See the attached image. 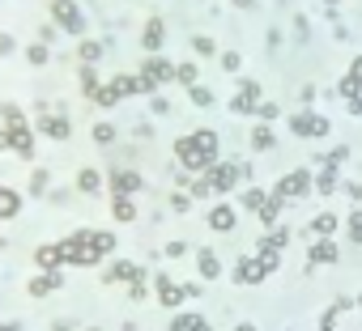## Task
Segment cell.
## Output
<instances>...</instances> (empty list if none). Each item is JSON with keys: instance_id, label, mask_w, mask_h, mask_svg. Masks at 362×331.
Wrapping results in <instances>:
<instances>
[{"instance_id": "obj_34", "label": "cell", "mask_w": 362, "mask_h": 331, "mask_svg": "<svg viewBox=\"0 0 362 331\" xmlns=\"http://www.w3.org/2000/svg\"><path fill=\"white\" fill-rule=\"evenodd\" d=\"M94 140H99V145H111V140H115V123H94Z\"/></svg>"}, {"instance_id": "obj_15", "label": "cell", "mask_w": 362, "mask_h": 331, "mask_svg": "<svg viewBox=\"0 0 362 331\" xmlns=\"http://www.w3.org/2000/svg\"><path fill=\"white\" fill-rule=\"evenodd\" d=\"M192 145H197L209 162H217V132L213 127H197V132H192Z\"/></svg>"}, {"instance_id": "obj_29", "label": "cell", "mask_w": 362, "mask_h": 331, "mask_svg": "<svg viewBox=\"0 0 362 331\" xmlns=\"http://www.w3.org/2000/svg\"><path fill=\"white\" fill-rule=\"evenodd\" d=\"M175 81H179V85H188V89L197 85V60H183V64H175Z\"/></svg>"}, {"instance_id": "obj_53", "label": "cell", "mask_w": 362, "mask_h": 331, "mask_svg": "<svg viewBox=\"0 0 362 331\" xmlns=\"http://www.w3.org/2000/svg\"><path fill=\"white\" fill-rule=\"evenodd\" d=\"M0 149H9V140H5V127H0Z\"/></svg>"}, {"instance_id": "obj_18", "label": "cell", "mask_w": 362, "mask_h": 331, "mask_svg": "<svg viewBox=\"0 0 362 331\" xmlns=\"http://www.w3.org/2000/svg\"><path fill=\"white\" fill-rule=\"evenodd\" d=\"M17 213H21V191L0 187V221H13Z\"/></svg>"}, {"instance_id": "obj_54", "label": "cell", "mask_w": 362, "mask_h": 331, "mask_svg": "<svg viewBox=\"0 0 362 331\" xmlns=\"http://www.w3.org/2000/svg\"><path fill=\"white\" fill-rule=\"evenodd\" d=\"M324 5H336V0H324Z\"/></svg>"}, {"instance_id": "obj_28", "label": "cell", "mask_w": 362, "mask_h": 331, "mask_svg": "<svg viewBox=\"0 0 362 331\" xmlns=\"http://www.w3.org/2000/svg\"><path fill=\"white\" fill-rule=\"evenodd\" d=\"M332 229H336V217L332 213H320L316 221H311V234H316V238H332Z\"/></svg>"}, {"instance_id": "obj_17", "label": "cell", "mask_w": 362, "mask_h": 331, "mask_svg": "<svg viewBox=\"0 0 362 331\" xmlns=\"http://www.w3.org/2000/svg\"><path fill=\"white\" fill-rule=\"evenodd\" d=\"M162 39H166V25H162L158 17H154V21H145V34H141V43H145V51H150V56H158Z\"/></svg>"}, {"instance_id": "obj_35", "label": "cell", "mask_w": 362, "mask_h": 331, "mask_svg": "<svg viewBox=\"0 0 362 331\" xmlns=\"http://www.w3.org/2000/svg\"><path fill=\"white\" fill-rule=\"evenodd\" d=\"M188 98L197 102V107H213V94H209L205 85H192V89H188Z\"/></svg>"}, {"instance_id": "obj_41", "label": "cell", "mask_w": 362, "mask_h": 331, "mask_svg": "<svg viewBox=\"0 0 362 331\" xmlns=\"http://www.w3.org/2000/svg\"><path fill=\"white\" fill-rule=\"evenodd\" d=\"M171 209H175V213H188V209H192V195L175 191V200H171Z\"/></svg>"}, {"instance_id": "obj_48", "label": "cell", "mask_w": 362, "mask_h": 331, "mask_svg": "<svg viewBox=\"0 0 362 331\" xmlns=\"http://www.w3.org/2000/svg\"><path fill=\"white\" fill-rule=\"evenodd\" d=\"M345 107H350V115H362V94H358V98H350Z\"/></svg>"}, {"instance_id": "obj_44", "label": "cell", "mask_w": 362, "mask_h": 331, "mask_svg": "<svg viewBox=\"0 0 362 331\" xmlns=\"http://www.w3.org/2000/svg\"><path fill=\"white\" fill-rule=\"evenodd\" d=\"M128 297H132V301H145V280H132V285H128Z\"/></svg>"}, {"instance_id": "obj_2", "label": "cell", "mask_w": 362, "mask_h": 331, "mask_svg": "<svg viewBox=\"0 0 362 331\" xmlns=\"http://www.w3.org/2000/svg\"><path fill=\"white\" fill-rule=\"evenodd\" d=\"M311 187H316V174H311V170H290V174H281V183L273 187V195L281 204H294V200L311 195Z\"/></svg>"}, {"instance_id": "obj_49", "label": "cell", "mask_w": 362, "mask_h": 331, "mask_svg": "<svg viewBox=\"0 0 362 331\" xmlns=\"http://www.w3.org/2000/svg\"><path fill=\"white\" fill-rule=\"evenodd\" d=\"M9 51H13V39H9V34H0V56H9Z\"/></svg>"}, {"instance_id": "obj_12", "label": "cell", "mask_w": 362, "mask_h": 331, "mask_svg": "<svg viewBox=\"0 0 362 331\" xmlns=\"http://www.w3.org/2000/svg\"><path fill=\"white\" fill-rule=\"evenodd\" d=\"M234 209H230V204H213V209H209V229H213V234H230V229H234Z\"/></svg>"}, {"instance_id": "obj_20", "label": "cell", "mask_w": 362, "mask_h": 331, "mask_svg": "<svg viewBox=\"0 0 362 331\" xmlns=\"http://www.w3.org/2000/svg\"><path fill=\"white\" fill-rule=\"evenodd\" d=\"M290 238H294V234H290L285 225H273L269 234L260 238V250H277V255H281V246H290Z\"/></svg>"}, {"instance_id": "obj_9", "label": "cell", "mask_w": 362, "mask_h": 331, "mask_svg": "<svg viewBox=\"0 0 362 331\" xmlns=\"http://www.w3.org/2000/svg\"><path fill=\"white\" fill-rule=\"evenodd\" d=\"M154 293H158V301H162V306H171V310L183 301V289H179L166 272H158V276H154Z\"/></svg>"}, {"instance_id": "obj_37", "label": "cell", "mask_w": 362, "mask_h": 331, "mask_svg": "<svg viewBox=\"0 0 362 331\" xmlns=\"http://www.w3.org/2000/svg\"><path fill=\"white\" fill-rule=\"evenodd\" d=\"M336 94H341V98H345V102H350V98H358V94H362V89H358V85H354V81H350V76H341V85H336Z\"/></svg>"}, {"instance_id": "obj_4", "label": "cell", "mask_w": 362, "mask_h": 331, "mask_svg": "<svg viewBox=\"0 0 362 331\" xmlns=\"http://www.w3.org/2000/svg\"><path fill=\"white\" fill-rule=\"evenodd\" d=\"M290 127H294V136H303V140H320V136L332 132V123L316 111H294L290 115Z\"/></svg>"}, {"instance_id": "obj_50", "label": "cell", "mask_w": 362, "mask_h": 331, "mask_svg": "<svg viewBox=\"0 0 362 331\" xmlns=\"http://www.w3.org/2000/svg\"><path fill=\"white\" fill-rule=\"evenodd\" d=\"M234 331H260V327H256V323H239Z\"/></svg>"}, {"instance_id": "obj_7", "label": "cell", "mask_w": 362, "mask_h": 331, "mask_svg": "<svg viewBox=\"0 0 362 331\" xmlns=\"http://www.w3.org/2000/svg\"><path fill=\"white\" fill-rule=\"evenodd\" d=\"M260 81H239V94L230 98V111H239V115H252V111H260Z\"/></svg>"}, {"instance_id": "obj_31", "label": "cell", "mask_w": 362, "mask_h": 331, "mask_svg": "<svg viewBox=\"0 0 362 331\" xmlns=\"http://www.w3.org/2000/svg\"><path fill=\"white\" fill-rule=\"evenodd\" d=\"M264 200H269V191H260V187H248V191H243V209L260 213V209H264Z\"/></svg>"}, {"instance_id": "obj_55", "label": "cell", "mask_w": 362, "mask_h": 331, "mask_svg": "<svg viewBox=\"0 0 362 331\" xmlns=\"http://www.w3.org/2000/svg\"><path fill=\"white\" fill-rule=\"evenodd\" d=\"M320 331H332V327H320Z\"/></svg>"}, {"instance_id": "obj_45", "label": "cell", "mask_w": 362, "mask_h": 331, "mask_svg": "<svg viewBox=\"0 0 362 331\" xmlns=\"http://www.w3.org/2000/svg\"><path fill=\"white\" fill-rule=\"evenodd\" d=\"M256 115H264V119H277V102H260V111Z\"/></svg>"}, {"instance_id": "obj_1", "label": "cell", "mask_w": 362, "mask_h": 331, "mask_svg": "<svg viewBox=\"0 0 362 331\" xmlns=\"http://www.w3.org/2000/svg\"><path fill=\"white\" fill-rule=\"evenodd\" d=\"M115 250V234H103V229H77L56 242V259L60 264H72V268H94L103 264L107 255Z\"/></svg>"}, {"instance_id": "obj_19", "label": "cell", "mask_w": 362, "mask_h": 331, "mask_svg": "<svg viewBox=\"0 0 362 331\" xmlns=\"http://www.w3.org/2000/svg\"><path fill=\"white\" fill-rule=\"evenodd\" d=\"M307 259L316 264V268H320V264H336V242H332V238H316V246H311Z\"/></svg>"}, {"instance_id": "obj_33", "label": "cell", "mask_w": 362, "mask_h": 331, "mask_svg": "<svg viewBox=\"0 0 362 331\" xmlns=\"http://www.w3.org/2000/svg\"><path fill=\"white\" fill-rule=\"evenodd\" d=\"M99 56H103V43H94V39H90V43H81V51H77V60H86V64H94Z\"/></svg>"}, {"instance_id": "obj_43", "label": "cell", "mask_w": 362, "mask_h": 331, "mask_svg": "<svg viewBox=\"0 0 362 331\" xmlns=\"http://www.w3.org/2000/svg\"><path fill=\"white\" fill-rule=\"evenodd\" d=\"M192 47H197L201 56H213V39H205V34H201V39H192Z\"/></svg>"}, {"instance_id": "obj_10", "label": "cell", "mask_w": 362, "mask_h": 331, "mask_svg": "<svg viewBox=\"0 0 362 331\" xmlns=\"http://www.w3.org/2000/svg\"><path fill=\"white\" fill-rule=\"evenodd\" d=\"M39 132H43V136H52V140H68V132H72V127H68V119H64V115H52V111L43 107Z\"/></svg>"}, {"instance_id": "obj_16", "label": "cell", "mask_w": 362, "mask_h": 331, "mask_svg": "<svg viewBox=\"0 0 362 331\" xmlns=\"http://www.w3.org/2000/svg\"><path fill=\"white\" fill-rule=\"evenodd\" d=\"M197 268H201V276H205V280H217V276H222V259H217V255H213L209 246H201V250H197Z\"/></svg>"}, {"instance_id": "obj_13", "label": "cell", "mask_w": 362, "mask_h": 331, "mask_svg": "<svg viewBox=\"0 0 362 331\" xmlns=\"http://www.w3.org/2000/svg\"><path fill=\"white\" fill-rule=\"evenodd\" d=\"M264 276H269V272H264L260 259H239L234 264V280H239V285H260Z\"/></svg>"}, {"instance_id": "obj_14", "label": "cell", "mask_w": 362, "mask_h": 331, "mask_svg": "<svg viewBox=\"0 0 362 331\" xmlns=\"http://www.w3.org/2000/svg\"><path fill=\"white\" fill-rule=\"evenodd\" d=\"M107 285H119V280H124V285H132V280H145V272L137 268V264H115V268H107Z\"/></svg>"}, {"instance_id": "obj_3", "label": "cell", "mask_w": 362, "mask_h": 331, "mask_svg": "<svg viewBox=\"0 0 362 331\" xmlns=\"http://www.w3.org/2000/svg\"><path fill=\"white\" fill-rule=\"evenodd\" d=\"M141 89L145 94H158L162 81H175V64L171 60H162V56H150V60H141Z\"/></svg>"}, {"instance_id": "obj_36", "label": "cell", "mask_w": 362, "mask_h": 331, "mask_svg": "<svg viewBox=\"0 0 362 331\" xmlns=\"http://www.w3.org/2000/svg\"><path fill=\"white\" fill-rule=\"evenodd\" d=\"M26 60H30V64H47V43H34V47L26 51Z\"/></svg>"}, {"instance_id": "obj_52", "label": "cell", "mask_w": 362, "mask_h": 331, "mask_svg": "<svg viewBox=\"0 0 362 331\" xmlns=\"http://www.w3.org/2000/svg\"><path fill=\"white\" fill-rule=\"evenodd\" d=\"M234 5H239V9H252V5H256V0H234Z\"/></svg>"}, {"instance_id": "obj_6", "label": "cell", "mask_w": 362, "mask_h": 331, "mask_svg": "<svg viewBox=\"0 0 362 331\" xmlns=\"http://www.w3.org/2000/svg\"><path fill=\"white\" fill-rule=\"evenodd\" d=\"M52 17H56L60 30H68V34H86V17H81V9L72 5V0H52Z\"/></svg>"}, {"instance_id": "obj_40", "label": "cell", "mask_w": 362, "mask_h": 331, "mask_svg": "<svg viewBox=\"0 0 362 331\" xmlns=\"http://www.w3.org/2000/svg\"><path fill=\"white\" fill-rule=\"evenodd\" d=\"M239 64H243L239 51H226V56H222V68H226V72H239Z\"/></svg>"}, {"instance_id": "obj_51", "label": "cell", "mask_w": 362, "mask_h": 331, "mask_svg": "<svg viewBox=\"0 0 362 331\" xmlns=\"http://www.w3.org/2000/svg\"><path fill=\"white\" fill-rule=\"evenodd\" d=\"M0 331H21V327L17 323H0Z\"/></svg>"}, {"instance_id": "obj_26", "label": "cell", "mask_w": 362, "mask_h": 331, "mask_svg": "<svg viewBox=\"0 0 362 331\" xmlns=\"http://www.w3.org/2000/svg\"><path fill=\"white\" fill-rule=\"evenodd\" d=\"M34 264H39L43 272H56V268H60V259H56V242L39 246V250H34Z\"/></svg>"}, {"instance_id": "obj_46", "label": "cell", "mask_w": 362, "mask_h": 331, "mask_svg": "<svg viewBox=\"0 0 362 331\" xmlns=\"http://www.w3.org/2000/svg\"><path fill=\"white\" fill-rule=\"evenodd\" d=\"M166 255H171V259H179V255H188V246H183V242H171V246H166Z\"/></svg>"}, {"instance_id": "obj_38", "label": "cell", "mask_w": 362, "mask_h": 331, "mask_svg": "<svg viewBox=\"0 0 362 331\" xmlns=\"http://www.w3.org/2000/svg\"><path fill=\"white\" fill-rule=\"evenodd\" d=\"M47 191V170H34V178H30V195H43Z\"/></svg>"}, {"instance_id": "obj_32", "label": "cell", "mask_w": 362, "mask_h": 331, "mask_svg": "<svg viewBox=\"0 0 362 331\" xmlns=\"http://www.w3.org/2000/svg\"><path fill=\"white\" fill-rule=\"evenodd\" d=\"M81 85H86V98H94V94L103 89V85H99V72H94V64L81 68Z\"/></svg>"}, {"instance_id": "obj_8", "label": "cell", "mask_w": 362, "mask_h": 331, "mask_svg": "<svg viewBox=\"0 0 362 331\" xmlns=\"http://www.w3.org/2000/svg\"><path fill=\"white\" fill-rule=\"evenodd\" d=\"M205 178H209V187H213L217 195H230V187L239 183V166H226V162H213V166L205 170Z\"/></svg>"}, {"instance_id": "obj_42", "label": "cell", "mask_w": 362, "mask_h": 331, "mask_svg": "<svg viewBox=\"0 0 362 331\" xmlns=\"http://www.w3.org/2000/svg\"><path fill=\"white\" fill-rule=\"evenodd\" d=\"M345 76H350V81H354L358 89H362V56H358L354 64H350V72H345Z\"/></svg>"}, {"instance_id": "obj_39", "label": "cell", "mask_w": 362, "mask_h": 331, "mask_svg": "<svg viewBox=\"0 0 362 331\" xmlns=\"http://www.w3.org/2000/svg\"><path fill=\"white\" fill-rule=\"evenodd\" d=\"M350 238H354V242H362V209H358V213H350Z\"/></svg>"}, {"instance_id": "obj_47", "label": "cell", "mask_w": 362, "mask_h": 331, "mask_svg": "<svg viewBox=\"0 0 362 331\" xmlns=\"http://www.w3.org/2000/svg\"><path fill=\"white\" fill-rule=\"evenodd\" d=\"M345 195L350 200H362V183H345Z\"/></svg>"}, {"instance_id": "obj_30", "label": "cell", "mask_w": 362, "mask_h": 331, "mask_svg": "<svg viewBox=\"0 0 362 331\" xmlns=\"http://www.w3.org/2000/svg\"><path fill=\"white\" fill-rule=\"evenodd\" d=\"M252 149H256V153L273 149V127H264V123H260V127H252Z\"/></svg>"}, {"instance_id": "obj_24", "label": "cell", "mask_w": 362, "mask_h": 331, "mask_svg": "<svg viewBox=\"0 0 362 331\" xmlns=\"http://www.w3.org/2000/svg\"><path fill=\"white\" fill-rule=\"evenodd\" d=\"M99 187H103V174L86 166V170L77 174V191H81V195H94V191H99Z\"/></svg>"}, {"instance_id": "obj_11", "label": "cell", "mask_w": 362, "mask_h": 331, "mask_svg": "<svg viewBox=\"0 0 362 331\" xmlns=\"http://www.w3.org/2000/svg\"><path fill=\"white\" fill-rule=\"evenodd\" d=\"M111 191H115V195H132V191H141V174H137V170H124V166H115V170H111Z\"/></svg>"}, {"instance_id": "obj_23", "label": "cell", "mask_w": 362, "mask_h": 331, "mask_svg": "<svg viewBox=\"0 0 362 331\" xmlns=\"http://www.w3.org/2000/svg\"><path fill=\"white\" fill-rule=\"evenodd\" d=\"M111 217H115L119 225H128V221L137 217V204H132L128 195H115V200H111Z\"/></svg>"}, {"instance_id": "obj_21", "label": "cell", "mask_w": 362, "mask_h": 331, "mask_svg": "<svg viewBox=\"0 0 362 331\" xmlns=\"http://www.w3.org/2000/svg\"><path fill=\"white\" fill-rule=\"evenodd\" d=\"M336 187H341V178H336V166H332V162H324V166H320V174H316V191H320V195H332Z\"/></svg>"}, {"instance_id": "obj_22", "label": "cell", "mask_w": 362, "mask_h": 331, "mask_svg": "<svg viewBox=\"0 0 362 331\" xmlns=\"http://www.w3.org/2000/svg\"><path fill=\"white\" fill-rule=\"evenodd\" d=\"M60 289V272H43L30 280V297H47V293H56Z\"/></svg>"}, {"instance_id": "obj_56", "label": "cell", "mask_w": 362, "mask_h": 331, "mask_svg": "<svg viewBox=\"0 0 362 331\" xmlns=\"http://www.w3.org/2000/svg\"><path fill=\"white\" fill-rule=\"evenodd\" d=\"M90 331H94V327H90Z\"/></svg>"}, {"instance_id": "obj_5", "label": "cell", "mask_w": 362, "mask_h": 331, "mask_svg": "<svg viewBox=\"0 0 362 331\" xmlns=\"http://www.w3.org/2000/svg\"><path fill=\"white\" fill-rule=\"evenodd\" d=\"M175 162H179V170H183V174H205V170L213 166V162L205 158V153H201L197 145H192V136H179V140H175Z\"/></svg>"}, {"instance_id": "obj_27", "label": "cell", "mask_w": 362, "mask_h": 331, "mask_svg": "<svg viewBox=\"0 0 362 331\" xmlns=\"http://www.w3.org/2000/svg\"><path fill=\"white\" fill-rule=\"evenodd\" d=\"M281 209H285V204H281V200H277V195L269 191V200H264V209H260V221L273 229V225H277V217H281Z\"/></svg>"}, {"instance_id": "obj_25", "label": "cell", "mask_w": 362, "mask_h": 331, "mask_svg": "<svg viewBox=\"0 0 362 331\" xmlns=\"http://www.w3.org/2000/svg\"><path fill=\"white\" fill-rule=\"evenodd\" d=\"M171 331H209V319H201V314H175Z\"/></svg>"}]
</instances>
